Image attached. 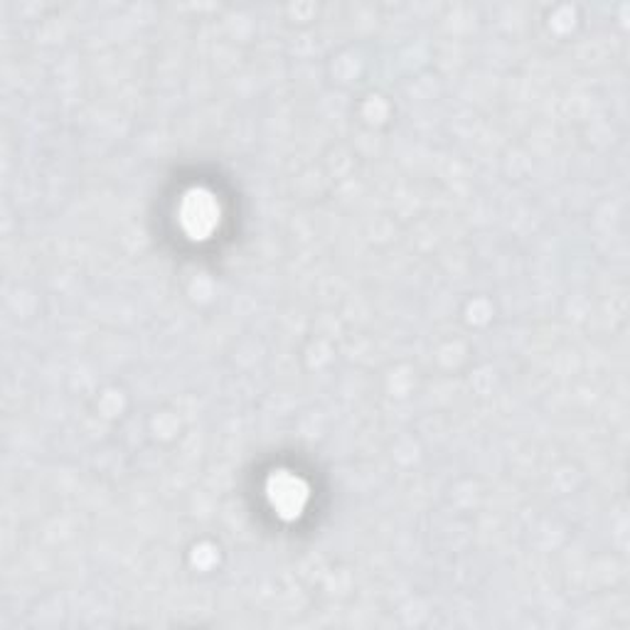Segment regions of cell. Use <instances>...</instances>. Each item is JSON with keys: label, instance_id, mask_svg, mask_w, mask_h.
<instances>
[{"label": "cell", "instance_id": "6da1fadb", "mask_svg": "<svg viewBox=\"0 0 630 630\" xmlns=\"http://www.w3.org/2000/svg\"><path fill=\"white\" fill-rule=\"evenodd\" d=\"M180 224L192 240H208L220 224V205L208 190H190L180 202Z\"/></svg>", "mask_w": 630, "mask_h": 630}, {"label": "cell", "instance_id": "7a4b0ae2", "mask_svg": "<svg viewBox=\"0 0 630 630\" xmlns=\"http://www.w3.org/2000/svg\"><path fill=\"white\" fill-rule=\"evenodd\" d=\"M268 502L274 505V510L281 515L284 520H296L308 502L306 483L286 471L276 473L274 478L268 480Z\"/></svg>", "mask_w": 630, "mask_h": 630}]
</instances>
